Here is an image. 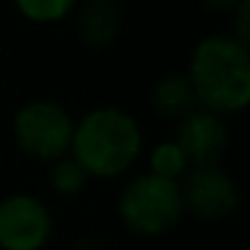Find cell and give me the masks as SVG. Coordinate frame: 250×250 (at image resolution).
Listing matches in <instances>:
<instances>
[{"label": "cell", "instance_id": "6da1fadb", "mask_svg": "<svg viewBox=\"0 0 250 250\" xmlns=\"http://www.w3.org/2000/svg\"><path fill=\"white\" fill-rule=\"evenodd\" d=\"M196 105L215 116L239 113L250 103V54L231 35L199 41L188 62Z\"/></svg>", "mask_w": 250, "mask_h": 250}, {"label": "cell", "instance_id": "7a4b0ae2", "mask_svg": "<svg viewBox=\"0 0 250 250\" xmlns=\"http://www.w3.org/2000/svg\"><path fill=\"white\" fill-rule=\"evenodd\" d=\"M143 132L121 108H94L73 129L70 156L89 178H116L137 162Z\"/></svg>", "mask_w": 250, "mask_h": 250}, {"label": "cell", "instance_id": "3957f363", "mask_svg": "<svg viewBox=\"0 0 250 250\" xmlns=\"http://www.w3.org/2000/svg\"><path fill=\"white\" fill-rule=\"evenodd\" d=\"M183 196L180 183L140 175L124 188L119 199V215L124 226L143 237H156L164 234L180 221L183 215Z\"/></svg>", "mask_w": 250, "mask_h": 250}, {"label": "cell", "instance_id": "277c9868", "mask_svg": "<svg viewBox=\"0 0 250 250\" xmlns=\"http://www.w3.org/2000/svg\"><path fill=\"white\" fill-rule=\"evenodd\" d=\"M76 121L62 105L49 100H33L14 116V137L27 156L41 162H57L67 156L73 146Z\"/></svg>", "mask_w": 250, "mask_h": 250}, {"label": "cell", "instance_id": "5b68a950", "mask_svg": "<svg viewBox=\"0 0 250 250\" xmlns=\"http://www.w3.org/2000/svg\"><path fill=\"white\" fill-rule=\"evenodd\" d=\"M51 237V212L30 194H11L0 199V248L41 250Z\"/></svg>", "mask_w": 250, "mask_h": 250}, {"label": "cell", "instance_id": "8992f818", "mask_svg": "<svg viewBox=\"0 0 250 250\" xmlns=\"http://www.w3.org/2000/svg\"><path fill=\"white\" fill-rule=\"evenodd\" d=\"M180 196L183 207L202 221H221L239 205L237 183L221 167H191L180 180Z\"/></svg>", "mask_w": 250, "mask_h": 250}, {"label": "cell", "instance_id": "52a82bcc", "mask_svg": "<svg viewBox=\"0 0 250 250\" xmlns=\"http://www.w3.org/2000/svg\"><path fill=\"white\" fill-rule=\"evenodd\" d=\"M178 148L183 151L188 167H218L229 148V129L223 116L196 108L178 121Z\"/></svg>", "mask_w": 250, "mask_h": 250}, {"label": "cell", "instance_id": "ba28073f", "mask_svg": "<svg viewBox=\"0 0 250 250\" xmlns=\"http://www.w3.org/2000/svg\"><path fill=\"white\" fill-rule=\"evenodd\" d=\"M121 30V14L113 3H86L78 11L76 19V35L86 49L103 51L119 38Z\"/></svg>", "mask_w": 250, "mask_h": 250}, {"label": "cell", "instance_id": "9c48e42d", "mask_svg": "<svg viewBox=\"0 0 250 250\" xmlns=\"http://www.w3.org/2000/svg\"><path fill=\"white\" fill-rule=\"evenodd\" d=\"M151 105L162 119H175V121L186 119L188 113H194L199 108L186 73H169V76L159 78L151 92Z\"/></svg>", "mask_w": 250, "mask_h": 250}, {"label": "cell", "instance_id": "30bf717a", "mask_svg": "<svg viewBox=\"0 0 250 250\" xmlns=\"http://www.w3.org/2000/svg\"><path fill=\"white\" fill-rule=\"evenodd\" d=\"M188 162H186L183 151L178 148V143H159L156 148L151 151V172L153 178L169 180V183H180L183 175L188 172Z\"/></svg>", "mask_w": 250, "mask_h": 250}, {"label": "cell", "instance_id": "8fae6325", "mask_svg": "<svg viewBox=\"0 0 250 250\" xmlns=\"http://www.w3.org/2000/svg\"><path fill=\"white\" fill-rule=\"evenodd\" d=\"M86 183H89L86 169H83L70 153L54 162V167H51V188H54L57 194L73 196V194L86 188Z\"/></svg>", "mask_w": 250, "mask_h": 250}, {"label": "cell", "instance_id": "7c38bea8", "mask_svg": "<svg viewBox=\"0 0 250 250\" xmlns=\"http://www.w3.org/2000/svg\"><path fill=\"white\" fill-rule=\"evenodd\" d=\"M14 3L22 11V17H27L30 22L49 24L65 19L76 8L78 0H14Z\"/></svg>", "mask_w": 250, "mask_h": 250}, {"label": "cell", "instance_id": "4fadbf2b", "mask_svg": "<svg viewBox=\"0 0 250 250\" xmlns=\"http://www.w3.org/2000/svg\"><path fill=\"white\" fill-rule=\"evenodd\" d=\"M231 22H234V35L231 38L237 41V43L248 46V41H250V0H242V3L234 8Z\"/></svg>", "mask_w": 250, "mask_h": 250}, {"label": "cell", "instance_id": "5bb4252c", "mask_svg": "<svg viewBox=\"0 0 250 250\" xmlns=\"http://www.w3.org/2000/svg\"><path fill=\"white\" fill-rule=\"evenodd\" d=\"M239 3L242 0H202V6L210 8V11H218V14H231Z\"/></svg>", "mask_w": 250, "mask_h": 250}, {"label": "cell", "instance_id": "9a60e30c", "mask_svg": "<svg viewBox=\"0 0 250 250\" xmlns=\"http://www.w3.org/2000/svg\"><path fill=\"white\" fill-rule=\"evenodd\" d=\"M86 3H113V0H86Z\"/></svg>", "mask_w": 250, "mask_h": 250}]
</instances>
